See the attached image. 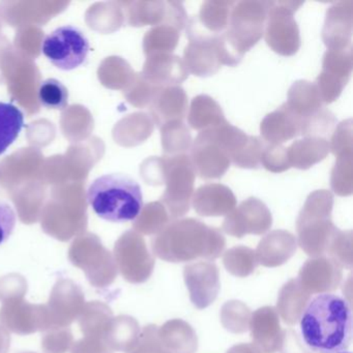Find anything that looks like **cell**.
<instances>
[{"instance_id": "obj_1", "label": "cell", "mask_w": 353, "mask_h": 353, "mask_svg": "<svg viewBox=\"0 0 353 353\" xmlns=\"http://www.w3.org/2000/svg\"><path fill=\"white\" fill-rule=\"evenodd\" d=\"M299 325L305 345L313 352L347 351L352 336L350 303L336 293L315 295L305 305Z\"/></svg>"}, {"instance_id": "obj_2", "label": "cell", "mask_w": 353, "mask_h": 353, "mask_svg": "<svg viewBox=\"0 0 353 353\" xmlns=\"http://www.w3.org/2000/svg\"><path fill=\"white\" fill-rule=\"evenodd\" d=\"M268 1H239L233 6L228 28L216 38L222 65L235 67L264 34Z\"/></svg>"}, {"instance_id": "obj_3", "label": "cell", "mask_w": 353, "mask_h": 353, "mask_svg": "<svg viewBox=\"0 0 353 353\" xmlns=\"http://www.w3.org/2000/svg\"><path fill=\"white\" fill-rule=\"evenodd\" d=\"M88 201L101 219L113 223L135 220L143 208L139 183L123 174L94 179L88 190Z\"/></svg>"}, {"instance_id": "obj_4", "label": "cell", "mask_w": 353, "mask_h": 353, "mask_svg": "<svg viewBox=\"0 0 353 353\" xmlns=\"http://www.w3.org/2000/svg\"><path fill=\"white\" fill-rule=\"evenodd\" d=\"M303 1H268L264 38L270 49L282 57H292L301 48L299 26L294 13Z\"/></svg>"}, {"instance_id": "obj_5", "label": "cell", "mask_w": 353, "mask_h": 353, "mask_svg": "<svg viewBox=\"0 0 353 353\" xmlns=\"http://www.w3.org/2000/svg\"><path fill=\"white\" fill-rule=\"evenodd\" d=\"M42 52L55 67L72 71L88 59L90 42L84 32L76 26H61L45 38Z\"/></svg>"}, {"instance_id": "obj_6", "label": "cell", "mask_w": 353, "mask_h": 353, "mask_svg": "<svg viewBox=\"0 0 353 353\" xmlns=\"http://www.w3.org/2000/svg\"><path fill=\"white\" fill-rule=\"evenodd\" d=\"M163 185L166 190L163 201L174 214H183L189 210L190 201L194 194L196 173L191 159L187 154L165 156Z\"/></svg>"}, {"instance_id": "obj_7", "label": "cell", "mask_w": 353, "mask_h": 353, "mask_svg": "<svg viewBox=\"0 0 353 353\" xmlns=\"http://www.w3.org/2000/svg\"><path fill=\"white\" fill-rule=\"evenodd\" d=\"M69 259L73 265L83 270L92 286H108L115 278L112 257L96 237H84L72 245Z\"/></svg>"}, {"instance_id": "obj_8", "label": "cell", "mask_w": 353, "mask_h": 353, "mask_svg": "<svg viewBox=\"0 0 353 353\" xmlns=\"http://www.w3.org/2000/svg\"><path fill=\"white\" fill-rule=\"evenodd\" d=\"M352 46L344 49H327L322 61V71L316 86L324 104L334 102L342 94L352 73Z\"/></svg>"}, {"instance_id": "obj_9", "label": "cell", "mask_w": 353, "mask_h": 353, "mask_svg": "<svg viewBox=\"0 0 353 353\" xmlns=\"http://www.w3.org/2000/svg\"><path fill=\"white\" fill-rule=\"evenodd\" d=\"M190 159L196 174L202 179H221L231 164L228 152L218 141L212 129L198 134L192 144Z\"/></svg>"}, {"instance_id": "obj_10", "label": "cell", "mask_w": 353, "mask_h": 353, "mask_svg": "<svg viewBox=\"0 0 353 353\" xmlns=\"http://www.w3.org/2000/svg\"><path fill=\"white\" fill-rule=\"evenodd\" d=\"M0 325L19 336L46 332L52 327L46 305H34L24 299L3 303Z\"/></svg>"}, {"instance_id": "obj_11", "label": "cell", "mask_w": 353, "mask_h": 353, "mask_svg": "<svg viewBox=\"0 0 353 353\" xmlns=\"http://www.w3.org/2000/svg\"><path fill=\"white\" fill-rule=\"evenodd\" d=\"M84 305L85 296L79 285L70 279H59L46 305L52 327H69L78 319Z\"/></svg>"}, {"instance_id": "obj_12", "label": "cell", "mask_w": 353, "mask_h": 353, "mask_svg": "<svg viewBox=\"0 0 353 353\" xmlns=\"http://www.w3.org/2000/svg\"><path fill=\"white\" fill-rule=\"evenodd\" d=\"M189 44L183 51V63L189 74L197 77H210L222 67L216 47V37H189Z\"/></svg>"}, {"instance_id": "obj_13", "label": "cell", "mask_w": 353, "mask_h": 353, "mask_svg": "<svg viewBox=\"0 0 353 353\" xmlns=\"http://www.w3.org/2000/svg\"><path fill=\"white\" fill-rule=\"evenodd\" d=\"M353 3L351 0L334 3L326 11L322 40L327 49H344L351 45Z\"/></svg>"}, {"instance_id": "obj_14", "label": "cell", "mask_w": 353, "mask_h": 353, "mask_svg": "<svg viewBox=\"0 0 353 353\" xmlns=\"http://www.w3.org/2000/svg\"><path fill=\"white\" fill-rule=\"evenodd\" d=\"M234 1L210 0L202 3L199 14L188 20L187 34L218 37L228 28Z\"/></svg>"}, {"instance_id": "obj_15", "label": "cell", "mask_w": 353, "mask_h": 353, "mask_svg": "<svg viewBox=\"0 0 353 353\" xmlns=\"http://www.w3.org/2000/svg\"><path fill=\"white\" fill-rule=\"evenodd\" d=\"M303 119L292 112L286 105L264 117L260 132L264 141L270 144H281L301 135Z\"/></svg>"}, {"instance_id": "obj_16", "label": "cell", "mask_w": 353, "mask_h": 353, "mask_svg": "<svg viewBox=\"0 0 353 353\" xmlns=\"http://www.w3.org/2000/svg\"><path fill=\"white\" fill-rule=\"evenodd\" d=\"M148 81L159 88L179 86L189 77V72L181 57L174 54L150 55L145 63Z\"/></svg>"}, {"instance_id": "obj_17", "label": "cell", "mask_w": 353, "mask_h": 353, "mask_svg": "<svg viewBox=\"0 0 353 353\" xmlns=\"http://www.w3.org/2000/svg\"><path fill=\"white\" fill-rule=\"evenodd\" d=\"M188 113V97L181 86H168L159 90L152 102V114L159 128L175 121H183Z\"/></svg>"}, {"instance_id": "obj_18", "label": "cell", "mask_w": 353, "mask_h": 353, "mask_svg": "<svg viewBox=\"0 0 353 353\" xmlns=\"http://www.w3.org/2000/svg\"><path fill=\"white\" fill-rule=\"evenodd\" d=\"M193 195L194 208L201 214H224L236 203L232 191L221 183L201 185Z\"/></svg>"}, {"instance_id": "obj_19", "label": "cell", "mask_w": 353, "mask_h": 353, "mask_svg": "<svg viewBox=\"0 0 353 353\" xmlns=\"http://www.w3.org/2000/svg\"><path fill=\"white\" fill-rule=\"evenodd\" d=\"M330 142L319 137H303L287 148L290 167L307 170L321 162L330 152Z\"/></svg>"}, {"instance_id": "obj_20", "label": "cell", "mask_w": 353, "mask_h": 353, "mask_svg": "<svg viewBox=\"0 0 353 353\" xmlns=\"http://www.w3.org/2000/svg\"><path fill=\"white\" fill-rule=\"evenodd\" d=\"M322 100L315 83L307 80L294 82L288 92L287 107L303 121L322 109Z\"/></svg>"}, {"instance_id": "obj_21", "label": "cell", "mask_w": 353, "mask_h": 353, "mask_svg": "<svg viewBox=\"0 0 353 353\" xmlns=\"http://www.w3.org/2000/svg\"><path fill=\"white\" fill-rule=\"evenodd\" d=\"M188 121L192 129L205 131L227 123L220 105L206 94H200L192 100Z\"/></svg>"}, {"instance_id": "obj_22", "label": "cell", "mask_w": 353, "mask_h": 353, "mask_svg": "<svg viewBox=\"0 0 353 353\" xmlns=\"http://www.w3.org/2000/svg\"><path fill=\"white\" fill-rule=\"evenodd\" d=\"M111 311L100 301L85 303L78 320L84 336L103 339L105 330L110 322Z\"/></svg>"}, {"instance_id": "obj_23", "label": "cell", "mask_w": 353, "mask_h": 353, "mask_svg": "<svg viewBox=\"0 0 353 353\" xmlns=\"http://www.w3.org/2000/svg\"><path fill=\"white\" fill-rule=\"evenodd\" d=\"M24 125V115L18 107L0 102V156L16 141Z\"/></svg>"}, {"instance_id": "obj_24", "label": "cell", "mask_w": 353, "mask_h": 353, "mask_svg": "<svg viewBox=\"0 0 353 353\" xmlns=\"http://www.w3.org/2000/svg\"><path fill=\"white\" fill-rule=\"evenodd\" d=\"M161 141L165 154L168 157L183 154L191 150L193 140L183 121L167 123L161 128Z\"/></svg>"}, {"instance_id": "obj_25", "label": "cell", "mask_w": 353, "mask_h": 353, "mask_svg": "<svg viewBox=\"0 0 353 353\" xmlns=\"http://www.w3.org/2000/svg\"><path fill=\"white\" fill-rule=\"evenodd\" d=\"M170 26H156L145 36L144 49L148 55L172 54L179 45L181 34Z\"/></svg>"}, {"instance_id": "obj_26", "label": "cell", "mask_w": 353, "mask_h": 353, "mask_svg": "<svg viewBox=\"0 0 353 353\" xmlns=\"http://www.w3.org/2000/svg\"><path fill=\"white\" fill-rule=\"evenodd\" d=\"M39 101L45 108L63 110L69 103V92L61 81L50 78L40 84Z\"/></svg>"}, {"instance_id": "obj_27", "label": "cell", "mask_w": 353, "mask_h": 353, "mask_svg": "<svg viewBox=\"0 0 353 353\" xmlns=\"http://www.w3.org/2000/svg\"><path fill=\"white\" fill-rule=\"evenodd\" d=\"M352 154L336 157L330 177L332 191L336 195L345 197L352 194Z\"/></svg>"}, {"instance_id": "obj_28", "label": "cell", "mask_w": 353, "mask_h": 353, "mask_svg": "<svg viewBox=\"0 0 353 353\" xmlns=\"http://www.w3.org/2000/svg\"><path fill=\"white\" fill-rule=\"evenodd\" d=\"M336 125V119L330 110L321 109L303 121L301 135L303 137H319L327 139Z\"/></svg>"}, {"instance_id": "obj_29", "label": "cell", "mask_w": 353, "mask_h": 353, "mask_svg": "<svg viewBox=\"0 0 353 353\" xmlns=\"http://www.w3.org/2000/svg\"><path fill=\"white\" fill-rule=\"evenodd\" d=\"M74 344V336L69 327L49 328L42 336V348L46 353H67Z\"/></svg>"}, {"instance_id": "obj_30", "label": "cell", "mask_w": 353, "mask_h": 353, "mask_svg": "<svg viewBox=\"0 0 353 353\" xmlns=\"http://www.w3.org/2000/svg\"><path fill=\"white\" fill-rule=\"evenodd\" d=\"M265 142L257 136H250L245 148L232 159L231 163L239 168L257 169L261 165L262 152Z\"/></svg>"}, {"instance_id": "obj_31", "label": "cell", "mask_w": 353, "mask_h": 353, "mask_svg": "<svg viewBox=\"0 0 353 353\" xmlns=\"http://www.w3.org/2000/svg\"><path fill=\"white\" fill-rule=\"evenodd\" d=\"M28 290V281L21 274L14 272L0 279V301L3 303L24 299Z\"/></svg>"}, {"instance_id": "obj_32", "label": "cell", "mask_w": 353, "mask_h": 353, "mask_svg": "<svg viewBox=\"0 0 353 353\" xmlns=\"http://www.w3.org/2000/svg\"><path fill=\"white\" fill-rule=\"evenodd\" d=\"M261 164L270 172L281 173L288 170L291 167L287 148L281 144H265L262 152Z\"/></svg>"}, {"instance_id": "obj_33", "label": "cell", "mask_w": 353, "mask_h": 353, "mask_svg": "<svg viewBox=\"0 0 353 353\" xmlns=\"http://www.w3.org/2000/svg\"><path fill=\"white\" fill-rule=\"evenodd\" d=\"M330 150L336 157L352 154V121H342L334 130Z\"/></svg>"}, {"instance_id": "obj_34", "label": "cell", "mask_w": 353, "mask_h": 353, "mask_svg": "<svg viewBox=\"0 0 353 353\" xmlns=\"http://www.w3.org/2000/svg\"><path fill=\"white\" fill-rule=\"evenodd\" d=\"M15 212L7 202L0 201V245L8 241L16 226Z\"/></svg>"}, {"instance_id": "obj_35", "label": "cell", "mask_w": 353, "mask_h": 353, "mask_svg": "<svg viewBox=\"0 0 353 353\" xmlns=\"http://www.w3.org/2000/svg\"><path fill=\"white\" fill-rule=\"evenodd\" d=\"M71 353H112L103 339L84 336L74 343Z\"/></svg>"}, {"instance_id": "obj_36", "label": "cell", "mask_w": 353, "mask_h": 353, "mask_svg": "<svg viewBox=\"0 0 353 353\" xmlns=\"http://www.w3.org/2000/svg\"><path fill=\"white\" fill-rule=\"evenodd\" d=\"M10 346H11L10 332L3 325H0V353L9 352Z\"/></svg>"}, {"instance_id": "obj_37", "label": "cell", "mask_w": 353, "mask_h": 353, "mask_svg": "<svg viewBox=\"0 0 353 353\" xmlns=\"http://www.w3.org/2000/svg\"><path fill=\"white\" fill-rule=\"evenodd\" d=\"M339 353H351V352H349V351H343V352H339Z\"/></svg>"}, {"instance_id": "obj_38", "label": "cell", "mask_w": 353, "mask_h": 353, "mask_svg": "<svg viewBox=\"0 0 353 353\" xmlns=\"http://www.w3.org/2000/svg\"><path fill=\"white\" fill-rule=\"evenodd\" d=\"M22 353H36V352H22Z\"/></svg>"}]
</instances>
